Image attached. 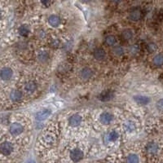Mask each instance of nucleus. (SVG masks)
<instances>
[{"label":"nucleus","instance_id":"obj_27","mask_svg":"<svg viewBox=\"0 0 163 163\" xmlns=\"http://www.w3.org/2000/svg\"><path fill=\"white\" fill-rule=\"evenodd\" d=\"M124 48L123 47H121V46H116V47H114V48H113V52H114V54L115 55H117V56H122L124 54Z\"/></svg>","mask_w":163,"mask_h":163},{"label":"nucleus","instance_id":"obj_5","mask_svg":"<svg viewBox=\"0 0 163 163\" xmlns=\"http://www.w3.org/2000/svg\"><path fill=\"white\" fill-rule=\"evenodd\" d=\"M82 121V117L79 114H73L69 118V124L73 127H78Z\"/></svg>","mask_w":163,"mask_h":163},{"label":"nucleus","instance_id":"obj_10","mask_svg":"<svg viewBox=\"0 0 163 163\" xmlns=\"http://www.w3.org/2000/svg\"><path fill=\"white\" fill-rule=\"evenodd\" d=\"M134 100L139 105H146L150 102V98L146 96L138 95V96H134Z\"/></svg>","mask_w":163,"mask_h":163},{"label":"nucleus","instance_id":"obj_20","mask_svg":"<svg viewBox=\"0 0 163 163\" xmlns=\"http://www.w3.org/2000/svg\"><path fill=\"white\" fill-rule=\"evenodd\" d=\"M124 129L127 132H133L135 130V124L132 121H127L126 123L124 124Z\"/></svg>","mask_w":163,"mask_h":163},{"label":"nucleus","instance_id":"obj_17","mask_svg":"<svg viewBox=\"0 0 163 163\" xmlns=\"http://www.w3.org/2000/svg\"><path fill=\"white\" fill-rule=\"evenodd\" d=\"M112 97H113V93H112V91H104L99 96L100 100H102V101H109L111 99H112Z\"/></svg>","mask_w":163,"mask_h":163},{"label":"nucleus","instance_id":"obj_25","mask_svg":"<svg viewBox=\"0 0 163 163\" xmlns=\"http://www.w3.org/2000/svg\"><path fill=\"white\" fill-rule=\"evenodd\" d=\"M122 37L125 40H131L133 38V32L132 30H131L129 29H125L122 32Z\"/></svg>","mask_w":163,"mask_h":163},{"label":"nucleus","instance_id":"obj_4","mask_svg":"<svg viewBox=\"0 0 163 163\" xmlns=\"http://www.w3.org/2000/svg\"><path fill=\"white\" fill-rule=\"evenodd\" d=\"M70 158L74 162H78L83 158V152L79 149H73L70 152Z\"/></svg>","mask_w":163,"mask_h":163},{"label":"nucleus","instance_id":"obj_8","mask_svg":"<svg viewBox=\"0 0 163 163\" xmlns=\"http://www.w3.org/2000/svg\"><path fill=\"white\" fill-rule=\"evenodd\" d=\"M113 120V116L109 112H104L100 115V121L104 125H109Z\"/></svg>","mask_w":163,"mask_h":163},{"label":"nucleus","instance_id":"obj_26","mask_svg":"<svg viewBox=\"0 0 163 163\" xmlns=\"http://www.w3.org/2000/svg\"><path fill=\"white\" fill-rule=\"evenodd\" d=\"M158 50V46L155 42H149L147 45V51H149V53H153Z\"/></svg>","mask_w":163,"mask_h":163},{"label":"nucleus","instance_id":"obj_31","mask_svg":"<svg viewBox=\"0 0 163 163\" xmlns=\"http://www.w3.org/2000/svg\"><path fill=\"white\" fill-rule=\"evenodd\" d=\"M2 17V10L0 9V18Z\"/></svg>","mask_w":163,"mask_h":163},{"label":"nucleus","instance_id":"obj_22","mask_svg":"<svg viewBox=\"0 0 163 163\" xmlns=\"http://www.w3.org/2000/svg\"><path fill=\"white\" fill-rule=\"evenodd\" d=\"M127 163H140V158L135 153H131L127 156Z\"/></svg>","mask_w":163,"mask_h":163},{"label":"nucleus","instance_id":"obj_18","mask_svg":"<svg viewBox=\"0 0 163 163\" xmlns=\"http://www.w3.org/2000/svg\"><path fill=\"white\" fill-rule=\"evenodd\" d=\"M152 63L155 66L157 67H161L163 65V55L161 54H158L153 57Z\"/></svg>","mask_w":163,"mask_h":163},{"label":"nucleus","instance_id":"obj_16","mask_svg":"<svg viewBox=\"0 0 163 163\" xmlns=\"http://www.w3.org/2000/svg\"><path fill=\"white\" fill-rule=\"evenodd\" d=\"M105 56H106V53H105V51L103 48H96L94 51V57L97 60H102L105 58Z\"/></svg>","mask_w":163,"mask_h":163},{"label":"nucleus","instance_id":"obj_2","mask_svg":"<svg viewBox=\"0 0 163 163\" xmlns=\"http://www.w3.org/2000/svg\"><path fill=\"white\" fill-rule=\"evenodd\" d=\"M12 76H13V71L11 68L4 67L0 71V78L4 81L10 80L12 78Z\"/></svg>","mask_w":163,"mask_h":163},{"label":"nucleus","instance_id":"obj_6","mask_svg":"<svg viewBox=\"0 0 163 163\" xmlns=\"http://www.w3.org/2000/svg\"><path fill=\"white\" fill-rule=\"evenodd\" d=\"M24 89H25V91H26L27 94H29V95L33 94V93H34L37 91L36 82L34 81H28L26 84H25Z\"/></svg>","mask_w":163,"mask_h":163},{"label":"nucleus","instance_id":"obj_29","mask_svg":"<svg viewBox=\"0 0 163 163\" xmlns=\"http://www.w3.org/2000/svg\"><path fill=\"white\" fill-rule=\"evenodd\" d=\"M51 45L53 48H58L60 45V42L58 38H52L51 41Z\"/></svg>","mask_w":163,"mask_h":163},{"label":"nucleus","instance_id":"obj_13","mask_svg":"<svg viewBox=\"0 0 163 163\" xmlns=\"http://www.w3.org/2000/svg\"><path fill=\"white\" fill-rule=\"evenodd\" d=\"M23 98V94L20 91L13 90L10 94V99L13 102L20 101Z\"/></svg>","mask_w":163,"mask_h":163},{"label":"nucleus","instance_id":"obj_19","mask_svg":"<svg viewBox=\"0 0 163 163\" xmlns=\"http://www.w3.org/2000/svg\"><path fill=\"white\" fill-rule=\"evenodd\" d=\"M49 58H50V55H49L48 51H41L38 54V60L41 62L48 61Z\"/></svg>","mask_w":163,"mask_h":163},{"label":"nucleus","instance_id":"obj_30","mask_svg":"<svg viewBox=\"0 0 163 163\" xmlns=\"http://www.w3.org/2000/svg\"><path fill=\"white\" fill-rule=\"evenodd\" d=\"M157 108H158L159 110H163V99H161L158 101L157 103Z\"/></svg>","mask_w":163,"mask_h":163},{"label":"nucleus","instance_id":"obj_7","mask_svg":"<svg viewBox=\"0 0 163 163\" xmlns=\"http://www.w3.org/2000/svg\"><path fill=\"white\" fill-rule=\"evenodd\" d=\"M159 150V146L157 143L155 142H150L146 145L147 152L150 155L157 154Z\"/></svg>","mask_w":163,"mask_h":163},{"label":"nucleus","instance_id":"obj_11","mask_svg":"<svg viewBox=\"0 0 163 163\" xmlns=\"http://www.w3.org/2000/svg\"><path fill=\"white\" fill-rule=\"evenodd\" d=\"M51 112L50 109H42L39 111V112H37L36 119L38 121H43V120L47 119L49 116L51 115Z\"/></svg>","mask_w":163,"mask_h":163},{"label":"nucleus","instance_id":"obj_21","mask_svg":"<svg viewBox=\"0 0 163 163\" xmlns=\"http://www.w3.org/2000/svg\"><path fill=\"white\" fill-rule=\"evenodd\" d=\"M30 33V29L28 26L26 25H23L19 28V34L23 37H26L28 36L29 34Z\"/></svg>","mask_w":163,"mask_h":163},{"label":"nucleus","instance_id":"obj_12","mask_svg":"<svg viewBox=\"0 0 163 163\" xmlns=\"http://www.w3.org/2000/svg\"><path fill=\"white\" fill-rule=\"evenodd\" d=\"M48 23L52 27H58L61 23V19L56 15H51L48 17Z\"/></svg>","mask_w":163,"mask_h":163},{"label":"nucleus","instance_id":"obj_14","mask_svg":"<svg viewBox=\"0 0 163 163\" xmlns=\"http://www.w3.org/2000/svg\"><path fill=\"white\" fill-rule=\"evenodd\" d=\"M80 76L83 80H88L93 76V71L90 68H84L82 69Z\"/></svg>","mask_w":163,"mask_h":163},{"label":"nucleus","instance_id":"obj_23","mask_svg":"<svg viewBox=\"0 0 163 163\" xmlns=\"http://www.w3.org/2000/svg\"><path fill=\"white\" fill-rule=\"evenodd\" d=\"M105 42L108 46L110 47H114L117 43V38L113 35H109L105 38Z\"/></svg>","mask_w":163,"mask_h":163},{"label":"nucleus","instance_id":"obj_15","mask_svg":"<svg viewBox=\"0 0 163 163\" xmlns=\"http://www.w3.org/2000/svg\"><path fill=\"white\" fill-rule=\"evenodd\" d=\"M130 20L132 21H138L141 18V11L140 9H134L130 12L129 14Z\"/></svg>","mask_w":163,"mask_h":163},{"label":"nucleus","instance_id":"obj_24","mask_svg":"<svg viewBox=\"0 0 163 163\" xmlns=\"http://www.w3.org/2000/svg\"><path fill=\"white\" fill-rule=\"evenodd\" d=\"M119 137V134L117 131H112L108 135V140L109 142H115Z\"/></svg>","mask_w":163,"mask_h":163},{"label":"nucleus","instance_id":"obj_1","mask_svg":"<svg viewBox=\"0 0 163 163\" xmlns=\"http://www.w3.org/2000/svg\"><path fill=\"white\" fill-rule=\"evenodd\" d=\"M14 149L13 144L10 142H4L0 145V152L4 156H8L12 152Z\"/></svg>","mask_w":163,"mask_h":163},{"label":"nucleus","instance_id":"obj_3","mask_svg":"<svg viewBox=\"0 0 163 163\" xmlns=\"http://www.w3.org/2000/svg\"><path fill=\"white\" fill-rule=\"evenodd\" d=\"M24 127L20 123L14 122L10 126V132L12 135H19L23 132Z\"/></svg>","mask_w":163,"mask_h":163},{"label":"nucleus","instance_id":"obj_28","mask_svg":"<svg viewBox=\"0 0 163 163\" xmlns=\"http://www.w3.org/2000/svg\"><path fill=\"white\" fill-rule=\"evenodd\" d=\"M140 51V48H139V46L135 44V45H132L130 48V52L133 55H135V54H137Z\"/></svg>","mask_w":163,"mask_h":163},{"label":"nucleus","instance_id":"obj_9","mask_svg":"<svg viewBox=\"0 0 163 163\" xmlns=\"http://www.w3.org/2000/svg\"><path fill=\"white\" fill-rule=\"evenodd\" d=\"M42 143H44V145H47V146H51L56 143V138L52 134H50V133L46 134L42 137Z\"/></svg>","mask_w":163,"mask_h":163}]
</instances>
